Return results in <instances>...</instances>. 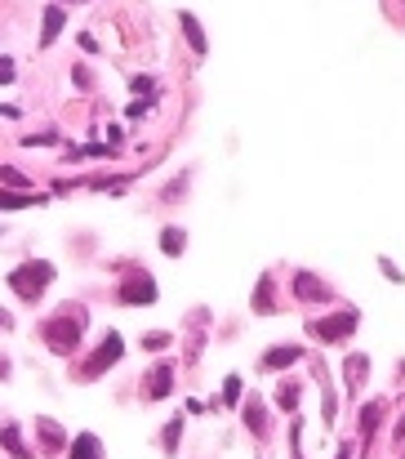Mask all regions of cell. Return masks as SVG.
<instances>
[{"label":"cell","mask_w":405,"mask_h":459,"mask_svg":"<svg viewBox=\"0 0 405 459\" xmlns=\"http://www.w3.org/2000/svg\"><path fill=\"white\" fill-rule=\"evenodd\" d=\"M80 330H85V312L80 308H67V312H58L50 325H45V343L58 348V352H72L76 339H80Z\"/></svg>","instance_id":"cell-1"},{"label":"cell","mask_w":405,"mask_h":459,"mask_svg":"<svg viewBox=\"0 0 405 459\" xmlns=\"http://www.w3.org/2000/svg\"><path fill=\"white\" fill-rule=\"evenodd\" d=\"M50 277H54L50 264H23V268H14V273H9V286H14L23 299H36V290H41Z\"/></svg>","instance_id":"cell-2"},{"label":"cell","mask_w":405,"mask_h":459,"mask_svg":"<svg viewBox=\"0 0 405 459\" xmlns=\"http://www.w3.org/2000/svg\"><path fill=\"white\" fill-rule=\"evenodd\" d=\"M352 325H356V312H338V317H325V321H312V334L325 339V343H334V339H347Z\"/></svg>","instance_id":"cell-3"},{"label":"cell","mask_w":405,"mask_h":459,"mask_svg":"<svg viewBox=\"0 0 405 459\" xmlns=\"http://www.w3.org/2000/svg\"><path fill=\"white\" fill-rule=\"evenodd\" d=\"M111 361H120V334H107V339H102V348L94 352V361L80 370V379H94V374H102V370L111 366Z\"/></svg>","instance_id":"cell-4"},{"label":"cell","mask_w":405,"mask_h":459,"mask_svg":"<svg viewBox=\"0 0 405 459\" xmlns=\"http://www.w3.org/2000/svg\"><path fill=\"white\" fill-rule=\"evenodd\" d=\"M120 299H125V303H152L156 299V281L152 277H129L125 290H120Z\"/></svg>","instance_id":"cell-5"},{"label":"cell","mask_w":405,"mask_h":459,"mask_svg":"<svg viewBox=\"0 0 405 459\" xmlns=\"http://www.w3.org/2000/svg\"><path fill=\"white\" fill-rule=\"evenodd\" d=\"M294 286H298V299H303V303L329 299V286H321V281H316V277H307V273H298V277H294Z\"/></svg>","instance_id":"cell-6"},{"label":"cell","mask_w":405,"mask_h":459,"mask_svg":"<svg viewBox=\"0 0 405 459\" xmlns=\"http://www.w3.org/2000/svg\"><path fill=\"white\" fill-rule=\"evenodd\" d=\"M289 361H303V348H272L263 366H267V370H281V366H289Z\"/></svg>","instance_id":"cell-7"},{"label":"cell","mask_w":405,"mask_h":459,"mask_svg":"<svg viewBox=\"0 0 405 459\" xmlns=\"http://www.w3.org/2000/svg\"><path fill=\"white\" fill-rule=\"evenodd\" d=\"M169 379H174V370L161 361V366H156V374H152V383H147V392H152V397H165V392H169Z\"/></svg>","instance_id":"cell-8"},{"label":"cell","mask_w":405,"mask_h":459,"mask_svg":"<svg viewBox=\"0 0 405 459\" xmlns=\"http://www.w3.org/2000/svg\"><path fill=\"white\" fill-rule=\"evenodd\" d=\"M72 459H98V437L80 433V437H76V446H72Z\"/></svg>","instance_id":"cell-9"},{"label":"cell","mask_w":405,"mask_h":459,"mask_svg":"<svg viewBox=\"0 0 405 459\" xmlns=\"http://www.w3.org/2000/svg\"><path fill=\"white\" fill-rule=\"evenodd\" d=\"M370 374V366H365V357H347V388H361V379Z\"/></svg>","instance_id":"cell-10"},{"label":"cell","mask_w":405,"mask_h":459,"mask_svg":"<svg viewBox=\"0 0 405 459\" xmlns=\"http://www.w3.org/2000/svg\"><path fill=\"white\" fill-rule=\"evenodd\" d=\"M245 424H250L259 437L267 433V415H263V406H250V410H245Z\"/></svg>","instance_id":"cell-11"},{"label":"cell","mask_w":405,"mask_h":459,"mask_svg":"<svg viewBox=\"0 0 405 459\" xmlns=\"http://www.w3.org/2000/svg\"><path fill=\"white\" fill-rule=\"evenodd\" d=\"M379 419H383V406H379V401H374V406H365V410H361V433H374V424H379Z\"/></svg>","instance_id":"cell-12"},{"label":"cell","mask_w":405,"mask_h":459,"mask_svg":"<svg viewBox=\"0 0 405 459\" xmlns=\"http://www.w3.org/2000/svg\"><path fill=\"white\" fill-rule=\"evenodd\" d=\"M58 27H63V14H58V9H50V14H45V41H54Z\"/></svg>","instance_id":"cell-13"},{"label":"cell","mask_w":405,"mask_h":459,"mask_svg":"<svg viewBox=\"0 0 405 459\" xmlns=\"http://www.w3.org/2000/svg\"><path fill=\"white\" fill-rule=\"evenodd\" d=\"M276 401H281L285 410H294V406H298V388H294V383H285V388L276 392Z\"/></svg>","instance_id":"cell-14"},{"label":"cell","mask_w":405,"mask_h":459,"mask_svg":"<svg viewBox=\"0 0 405 459\" xmlns=\"http://www.w3.org/2000/svg\"><path fill=\"white\" fill-rule=\"evenodd\" d=\"M161 246L169 250V255H178V250H183V232H174V228H169L165 237H161Z\"/></svg>","instance_id":"cell-15"},{"label":"cell","mask_w":405,"mask_h":459,"mask_svg":"<svg viewBox=\"0 0 405 459\" xmlns=\"http://www.w3.org/2000/svg\"><path fill=\"white\" fill-rule=\"evenodd\" d=\"M183 27H187V36H192V50H205V41H201V27H196L192 18H183Z\"/></svg>","instance_id":"cell-16"},{"label":"cell","mask_w":405,"mask_h":459,"mask_svg":"<svg viewBox=\"0 0 405 459\" xmlns=\"http://www.w3.org/2000/svg\"><path fill=\"white\" fill-rule=\"evenodd\" d=\"M223 392H228V397H223V401H228V406H237V392H241V379H237V374H232V379L223 383Z\"/></svg>","instance_id":"cell-17"},{"label":"cell","mask_w":405,"mask_h":459,"mask_svg":"<svg viewBox=\"0 0 405 459\" xmlns=\"http://www.w3.org/2000/svg\"><path fill=\"white\" fill-rule=\"evenodd\" d=\"M41 433H45V446H58V442H63V437H58V428H54V424H41Z\"/></svg>","instance_id":"cell-18"},{"label":"cell","mask_w":405,"mask_h":459,"mask_svg":"<svg viewBox=\"0 0 405 459\" xmlns=\"http://www.w3.org/2000/svg\"><path fill=\"white\" fill-rule=\"evenodd\" d=\"M338 459H347V451H343V455H338Z\"/></svg>","instance_id":"cell-19"}]
</instances>
